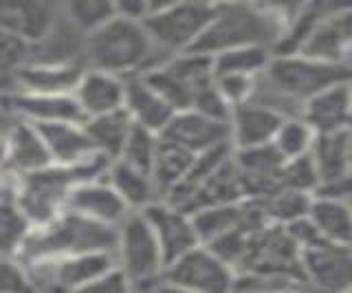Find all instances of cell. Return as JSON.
<instances>
[{"instance_id": "1", "label": "cell", "mask_w": 352, "mask_h": 293, "mask_svg": "<svg viewBox=\"0 0 352 293\" xmlns=\"http://www.w3.org/2000/svg\"><path fill=\"white\" fill-rule=\"evenodd\" d=\"M352 82V75L339 64L322 62L297 53V56H273L264 71L253 100L269 111L289 117H302V108L313 97L337 84Z\"/></svg>"}, {"instance_id": "2", "label": "cell", "mask_w": 352, "mask_h": 293, "mask_svg": "<svg viewBox=\"0 0 352 293\" xmlns=\"http://www.w3.org/2000/svg\"><path fill=\"white\" fill-rule=\"evenodd\" d=\"M295 7L269 3H216V14L194 51L209 58L223 51L247 47L275 53Z\"/></svg>"}, {"instance_id": "3", "label": "cell", "mask_w": 352, "mask_h": 293, "mask_svg": "<svg viewBox=\"0 0 352 293\" xmlns=\"http://www.w3.org/2000/svg\"><path fill=\"white\" fill-rule=\"evenodd\" d=\"M165 60L168 58L154 47L146 25L119 14L84 40L86 69L124 80L148 73Z\"/></svg>"}, {"instance_id": "4", "label": "cell", "mask_w": 352, "mask_h": 293, "mask_svg": "<svg viewBox=\"0 0 352 293\" xmlns=\"http://www.w3.org/2000/svg\"><path fill=\"white\" fill-rule=\"evenodd\" d=\"M113 161L102 155H95L88 161L73 168L49 166L40 172H33L29 177L14 181V201L20 210L27 214L33 227L49 225L66 212L71 192L88 181L106 179Z\"/></svg>"}, {"instance_id": "5", "label": "cell", "mask_w": 352, "mask_h": 293, "mask_svg": "<svg viewBox=\"0 0 352 293\" xmlns=\"http://www.w3.org/2000/svg\"><path fill=\"white\" fill-rule=\"evenodd\" d=\"M117 252V230L84 219L80 214L64 212L49 225L33 227L20 260L25 265L42 263L80 254H115Z\"/></svg>"}, {"instance_id": "6", "label": "cell", "mask_w": 352, "mask_h": 293, "mask_svg": "<svg viewBox=\"0 0 352 293\" xmlns=\"http://www.w3.org/2000/svg\"><path fill=\"white\" fill-rule=\"evenodd\" d=\"M216 14V3L183 0V3H152L143 20L148 34L165 58L194 51Z\"/></svg>"}, {"instance_id": "7", "label": "cell", "mask_w": 352, "mask_h": 293, "mask_svg": "<svg viewBox=\"0 0 352 293\" xmlns=\"http://www.w3.org/2000/svg\"><path fill=\"white\" fill-rule=\"evenodd\" d=\"M117 267L130 280L135 293H154L165 280V258L148 219L132 212L117 227Z\"/></svg>"}, {"instance_id": "8", "label": "cell", "mask_w": 352, "mask_h": 293, "mask_svg": "<svg viewBox=\"0 0 352 293\" xmlns=\"http://www.w3.org/2000/svg\"><path fill=\"white\" fill-rule=\"evenodd\" d=\"M143 78L174 108V113H183L192 111L196 97L214 84V62L205 53L187 51L161 62L143 73Z\"/></svg>"}, {"instance_id": "9", "label": "cell", "mask_w": 352, "mask_h": 293, "mask_svg": "<svg viewBox=\"0 0 352 293\" xmlns=\"http://www.w3.org/2000/svg\"><path fill=\"white\" fill-rule=\"evenodd\" d=\"M238 271L201 245L165 269V282L187 293H234Z\"/></svg>"}, {"instance_id": "10", "label": "cell", "mask_w": 352, "mask_h": 293, "mask_svg": "<svg viewBox=\"0 0 352 293\" xmlns=\"http://www.w3.org/2000/svg\"><path fill=\"white\" fill-rule=\"evenodd\" d=\"M306 293H352V247L322 243L302 252Z\"/></svg>"}, {"instance_id": "11", "label": "cell", "mask_w": 352, "mask_h": 293, "mask_svg": "<svg viewBox=\"0 0 352 293\" xmlns=\"http://www.w3.org/2000/svg\"><path fill=\"white\" fill-rule=\"evenodd\" d=\"M0 128L7 133V170L5 175L16 181L22 177H29L33 172H40L44 168L53 166L47 144L40 135V130L20 119L16 115L7 113L0 106Z\"/></svg>"}, {"instance_id": "12", "label": "cell", "mask_w": 352, "mask_h": 293, "mask_svg": "<svg viewBox=\"0 0 352 293\" xmlns=\"http://www.w3.org/2000/svg\"><path fill=\"white\" fill-rule=\"evenodd\" d=\"M62 18V5L42 0H0V31L31 49L47 40Z\"/></svg>"}, {"instance_id": "13", "label": "cell", "mask_w": 352, "mask_h": 293, "mask_svg": "<svg viewBox=\"0 0 352 293\" xmlns=\"http://www.w3.org/2000/svg\"><path fill=\"white\" fill-rule=\"evenodd\" d=\"M352 51V3H326L324 16L302 49V56L344 64Z\"/></svg>"}, {"instance_id": "14", "label": "cell", "mask_w": 352, "mask_h": 293, "mask_svg": "<svg viewBox=\"0 0 352 293\" xmlns=\"http://www.w3.org/2000/svg\"><path fill=\"white\" fill-rule=\"evenodd\" d=\"M141 214L148 219L154 236H157L168 267L185 254H190L192 249L201 247L194 216L183 212L181 208H174L168 201H159Z\"/></svg>"}, {"instance_id": "15", "label": "cell", "mask_w": 352, "mask_h": 293, "mask_svg": "<svg viewBox=\"0 0 352 293\" xmlns=\"http://www.w3.org/2000/svg\"><path fill=\"white\" fill-rule=\"evenodd\" d=\"M163 139L185 148L194 157L212 153V150L231 146L229 124L214 122L196 111H183L172 117L168 128L163 130Z\"/></svg>"}, {"instance_id": "16", "label": "cell", "mask_w": 352, "mask_h": 293, "mask_svg": "<svg viewBox=\"0 0 352 293\" xmlns=\"http://www.w3.org/2000/svg\"><path fill=\"white\" fill-rule=\"evenodd\" d=\"M66 212L80 214L88 221L115 227V230L132 214L124 199L119 197L106 179L80 183L71 192L69 203H66Z\"/></svg>"}, {"instance_id": "17", "label": "cell", "mask_w": 352, "mask_h": 293, "mask_svg": "<svg viewBox=\"0 0 352 293\" xmlns=\"http://www.w3.org/2000/svg\"><path fill=\"white\" fill-rule=\"evenodd\" d=\"M7 113L16 115L33 126L75 122L84 124V115L73 95H36V93H14L0 100Z\"/></svg>"}, {"instance_id": "18", "label": "cell", "mask_w": 352, "mask_h": 293, "mask_svg": "<svg viewBox=\"0 0 352 293\" xmlns=\"http://www.w3.org/2000/svg\"><path fill=\"white\" fill-rule=\"evenodd\" d=\"M86 73L84 60H69V62H40L31 60L20 73L22 93L36 95H75Z\"/></svg>"}, {"instance_id": "19", "label": "cell", "mask_w": 352, "mask_h": 293, "mask_svg": "<svg viewBox=\"0 0 352 293\" xmlns=\"http://www.w3.org/2000/svg\"><path fill=\"white\" fill-rule=\"evenodd\" d=\"M284 117L256 102L236 106L229 119V133L234 150H253L271 146Z\"/></svg>"}, {"instance_id": "20", "label": "cell", "mask_w": 352, "mask_h": 293, "mask_svg": "<svg viewBox=\"0 0 352 293\" xmlns=\"http://www.w3.org/2000/svg\"><path fill=\"white\" fill-rule=\"evenodd\" d=\"M75 102L86 119L124 111L126 104V80L104 71L86 69L80 86L75 89Z\"/></svg>"}, {"instance_id": "21", "label": "cell", "mask_w": 352, "mask_h": 293, "mask_svg": "<svg viewBox=\"0 0 352 293\" xmlns=\"http://www.w3.org/2000/svg\"><path fill=\"white\" fill-rule=\"evenodd\" d=\"M302 119L317 135L341 133L352 128V82L337 84L306 102Z\"/></svg>"}, {"instance_id": "22", "label": "cell", "mask_w": 352, "mask_h": 293, "mask_svg": "<svg viewBox=\"0 0 352 293\" xmlns=\"http://www.w3.org/2000/svg\"><path fill=\"white\" fill-rule=\"evenodd\" d=\"M124 111L132 119V124L146 128L154 135H163L172 117L176 115L174 108L152 89L143 75L126 80V104Z\"/></svg>"}, {"instance_id": "23", "label": "cell", "mask_w": 352, "mask_h": 293, "mask_svg": "<svg viewBox=\"0 0 352 293\" xmlns=\"http://www.w3.org/2000/svg\"><path fill=\"white\" fill-rule=\"evenodd\" d=\"M36 128L40 130L44 144H47L53 166L73 168L97 155L84 124L60 122V124H44Z\"/></svg>"}, {"instance_id": "24", "label": "cell", "mask_w": 352, "mask_h": 293, "mask_svg": "<svg viewBox=\"0 0 352 293\" xmlns=\"http://www.w3.org/2000/svg\"><path fill=\"white\" fill-rule=\"evenodd\" d=\"M308 221L324 243L352 247V205L348 201L330 194H315Z\"/></svg>"}, {"instance_id": "25", "label": "cell", "mask_w": 352, "mask_h": 293, "mask_svg": "<svg viewBox=\"0 0 352 293\" xmlns=\"http://www.w3.org/2000/svg\"><path fill=\"white\" fill-rule=\"evenodd\" d=\"M311 159L315 164L319 181H322V190L339 183L352 168L350 128L341 130V133L317 135L311 148Z\"/></svg>"}, {"instance_id": "26", "label": "cell", "mask_w": 352, "mask_h": 293, "mask_svg": "<svg viewBox=\"0 0 352 293\" xmlns=\"http://www.w3.org/2000/svg\"><path fill=\"white\" fill-rule=\"evenodd\" d=\"M106 181L115 188L124 203L130 208V212H146L150 205L163 201L161 192L157 190L152 181V175L141 172L137 168H130L121 161H115L110 166Z\"/></svg>"}, {"instance_id": "27", "label": "cell", "mask_w": 352, "mask_h": 293, "mask_svg": "<svg viewBox=\"0 0 352 293\" xmlns=\"http://www.w3.org/2000/svg\"><path fill=\"white\" fill-rule=\"evenodd\" d=\"M84 128L93 141L95 153L115 164V161H119L121 153H124L135 124H132V119L128 117L126 111H117L110 115L86 119Z\"/></svg>"}, {"instance_id": "28", "label": "cell", "mask_w": 352, "mask_h": 293, "mask_svg": "<svg viewBox=\"0 0 352 293\" xmlns=\"http://www.w3.org/2000/svg\"><path fill=\"white\" fill-rule=\"evenodd\" d=\"M194 161H196V157L192 153H187L185 148L176 146L172 141L161 137L150 175H152L154 186H157V190L161 192L163 201L181 186L187 175H190Z\"/></svg>"}, {"instance_id": "29", "label": "cell", "mask_w": 352, "mask_h": 293, "mask_svg": "<svg viewBox=\"0 0 352 293\" xmlns=\"http://www.w3.org/2000/svg\"><path fill=\"white\" fill-rule=\"evenodd\" d=\"M315 197L311 194H302L295 190H284L280 188L278 192H273L271 197L258 201L260 208L267 216V221L271 225L278 227H289L297 221H302L311 212V203Z\"/></svg>"}, {"instance_id": "30", "label": "cell", "mask_w": 352, "mask_h": 293, "mask_svg": "<svg viewBox=\"0 0 352 293\" xmlns=\"http://www.w3.org/2000/svg\"><path fill=\"white\" fill-rule=\"evenodd\" d=\"M271 58L273 53L269 49H258V47L223 51L212 58L214 78H220V75H249V78H260L267 71Z\"/></svg>"}, {"instance_id": "31", "label": "cell", "mask_w": 352, "mask_h": 293, "mask_svg": "<svg viewBox=\"0 0 352 293\" xmlns=\"http://www.w3.org/2000/svg\"><path fill=\"white\" fill-rule=\"evenodd\" d=\"M31 232V221L14 199L0 203V258H18Z\"/></svg>"}, {"instance_id": "32", "label": "cell", "mask_w": 352, "mask_h": 293, "mask_svg": "<svg viewBox=\"0 0 352 293\" xmlns=\"http://www.w3.org/2000/svg\"><path fill=\"white\" fill-rule=\"evenodd\" d=\"M62 14L84 38L95 34L117 16V3L108 0H71L62 5Z\"/></svg>"}, {"instance_id": "33", "label": "cell", "mask_w": 352, "mask_h": 293, "mask_svg": "<svg viewBox=\"0 0 352 293\" xmlns=\"http://www.w3.org/2000/svg\"><path fill=\"white\" fill-rule=\"evenodd\" d=\"M31 62V47L0 31V100L18 93L20 73Z\"/></svg>"}, {"instance_id": "34", "label": "cell", "mask_w": 352, "mask_h": 293, "mask_svg": "<svg viewBox=\"0 0 352 293\" xmlns=\"http://www.w3.org/2000/svg\"><path fill=\"white\" fill-rule=\"evenodd\" d=\"M315 137H317V133L304 122L302 117H289V119H284L278 135H275L273 148L278 150V155L284 161L302 159L306 155H311Z\"/></svg>"}, {"instance_id": "35", "label": "cell", "mask_w": 352, "mask_h": 293, "mask_svg": "<svg viewBox=\"0 0 352 293\" xmlns=\"http://www.w3.org/2000/svg\"><path fill=\"white\" fill-rule=\"evenodd\" d=\"M159 141H161V135H154L146 128L135 126L119 161L130 168H137V170L148 172L150 175L152 166H154V157H157V150H159Z\"/></svg>"}, {"instance_id": "36", "label": "cell", "mask_w": 352, "mask_h": 293, "mask_svg": "<svg viewBox=\"0 0 352 293\" xmlns=\"http://www.w3.org/2000/svg\"><path fill=\"white\" fill-rule=\"evenodd\" d=\"M280 186L284 190H295L302 194H319L322 190V181H319V175L315 170V164L311 155H306L302 159H293L286 161L282 168V177H280Z\"/></svg>"}, {"instance_id": "37", "label": "cell", "mask_w": 352, "mask_h": 293, "mask_svg": "<svg viewBox=\"0 0 352 293\" xmlns=\"http://www.w3.org/2000/svg\"><path fill=\"white\" fill-rule=\"evenodd\" d=\"M0 293H38L29 267L20 258H0Z\"/></svg>"}, {"instance_id": "38", "label": "cell", "mask_w": 352, "mask_h": 293, "mask_svg": "<svg viewBox=\"0 0 352 293\" xmlns=\"http://www.w3.org/2000/svg\"><path fill=\"white\" fill-rule=\"evenodd\" d=\"M214 84L218 93L225 97V102L231 108H236L253 100L258 78H249V75H220V78H214Z\"/></svg>"}, {"instance_id": "39", "label": "cell", "mask_w": 352, "mask_h": 293, "mask_svg": "<svg viewBox=\"0 0 352 293\" xmlns=\"http://www.w3.org/2000/svg\"><path fill=\"white\" fill-rule=\"evenodd\" d=\"M75 293H135L132 291L130 280L119 267L106 271L104 276L95 278L93 282H88L82 289H77Z\"/></svg>"}, {"instance_id": "40", "label": "cell", "mask_w": 352, "mask_h": 293, "mask_svg": "<svg viewBox=\"0 0 352 293\" xmlns=\"http://www.w3.org/2000/svg\"><path fill=\"white\" fill-rule=\"evenodd\" d=\"M319 194H330V197H337V199H344V201L352 203V168H350V172L339 183L322 190Z\"/></svg>"}, {"instance_id": "41", "label": "cell", "mask_w": 352, "mask_h": 293, "mask_svg": "<svg viewBox=\"0 0 352 293\" xmlns=\"http://www.w3.org/2000/svg\"><path fill=\"white\" fill-rule=\"evenodd\" d=\"M14 199V181L7 175H0V203Z\"/></svg>"}, {"instance_id": "42", "label": "cell", "mask_w": 352, "mask_h": 293, "mask_svg": "<svg viewBox=\"0 0 352 293\" xmlns=\"http://www.w3.org/2000/svg\"><path fill=\"white\" fill-rule=\"evenodd\" d=\"M7 153H9V148H7V133L3 128H0V175H5V170H7Z\"/></svg>"}, {"instance_id": "43", "label": "cell", "mask_w": 352, "mask_h": 293, "mask_svg": "<svg viewBox=\"0 0 352 293\" xmlns=\"http://www.w3.org/2000/svg\"><path fill=\"white\" fill-rule=\"evenodd\" d=\"M234 293H302V291H273V289H258V287H245V285H236Z\"/></svg>"}, {"instance_id": "44", "label": "cell", "mask_w": 352, "mask_h": 293, "mask_svg": "<svg viewBox=\"0 0 352 293\" xmlns=\"http://www.w3.org/2000/svg\"><path fill=\"white\" fill-rule=\"evenodd\" d=\"M154 293H187V291H183V289H179V287H174V285H170V282H161V285L157 287V291Z\"/></svg>"}, {"instance_id": "45", "label": "cell", "mask_w": 352, "mask_h": 293, "mask_svg": "<svg viewBox=\"0 0 352 293\" xmlns=\"http://www.w3.org/2000/svg\"><path fill=\"white\" fill-rule=\"evenodd\" d=\"M350 148H352V128H350Z\"/></svg>"}, {"instance_id": "46", "label": "cell", "mask_w": 352, "mask_h": 293, "mask_svg": "<svg viewBox=\"0 0 352 293\" xmlns=\"http://www.w3.org/2000/svg\"><path fill=\"white\" fill-rule=\"evenodd\" d=\"M302 293H306V291H302Z\"/></svg>"}, {"instance_id": "47", "label": "cell", "mask_w": 352, "mask_h": 293, "mask_svg": "<svg viewBox=\"0 0 352 293\" xmlns=\"http://www.w3.org/2000/svg\"><path fill=\"white\" fill-rule=\"evenodd\" d=\"M350 205H352V203H350Z\"/></svg>"}]
</instances>
